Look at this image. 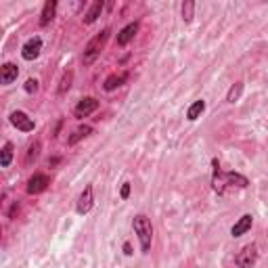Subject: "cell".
I'll use <instances>...</instances> for the list:
<instances>
[{
    "label": "cell",
    "mask_w": 268,
    "mask_h": 268,
    "mask_svg": "<svg viewBox=\"0 0 268 268\" xmlns=\"http://www.w3.org/2000/svg\"><path fill=\"white\" fill-rule=\"evenodd\" d=\"M249 181L247 176L239 174V172H222L220 162L216 157L212 159V189L214 193L224 195L228 189H247Z\"/></svg>",
    "instance_id": "cell-1"
},
{
    "label": "cell",
    "mask_w": 268,
    "mask_h": 268,
    "mask_svg": "<svg viewBox=\"0 0 268 268\" xmlns=\"http://www.w3.org/2000/svg\"><path fill=\"white\" fill-rule=\"evenodd\" d=\"M132 228H134V233L138 237L140 252L149 254L151 243H153V224H151V220L145 216V214H136V216L132 218Z\"/></svg>",
    "instance_id": "cell-2"
},
{
    "label": "cell",
    "mask_w": 268,
    "mask_h": 268,
    "mask_svg": "<svg viewBox=\"0 0 268 268\" xmlns=\"http://www.w3.org/2000/svg\"><path fill=\"white\" fill-rule=\"evenodd\" d=\"M109 36H111V29L109 27H105L103 32H99L95 38L88 40V44L84 46V52H82V63L84 65H93L99 57H101V52L107 44V40H109Z\"/></svg>",
    "instance_id": "cell-3"
},
{
    "label": "cell",
    "mask_w": 268,
    "mask_h": 268,
    "mask_svg": "<svg viewBox=\"0 0 268 268\" xmlns=\"http://www.w3.org/2000/svg\"><path fill=\"white\" fill-rule=\"evenodd\" d=\"M258 262V245L256 243H249L245 247H241V252L235 258V264L239 268H254Z\"/></svg>",
    "instance_id": "cell-4"
},
{
    "label": "cell",
    "mask_w": 268,
    "mask_h": 268,
    "mask_svg": "<svg viewBox=\"0 0 268 268\" xmlns=\"http://www.w3.org/2000/svg\"><path fill=\"white\" fill-rule=\"evenodd\" d=\"M9 122H11V126L17 128L19 132H34V128H36V122L25 111H19V109L9 115Z\"/></svg>",
    "instance_id": "cell-5"
},
{
    "label": "cell",
    "mask_w": 268,
    "mask_h": 268,
    "mask_svg": "<svg viewBox=\"0 0 268 268\" xmlns=\"http://www.w3.org/2000/svg\"><path fill=\"white\" fill-rule=\"evenodd\" d=\"M40 52H42V38H40V36H32V38H27L23 42V46H21V57H23V61L38 59Z\"/></svg>",
    "instance_id": "cell-6"
},
{
    "label": "cell",
    "mask_w": 268,
    "mask_h": 268,
    "mask_svg": "<svg viewBox=\"0 0 268 268\" xmlns=\"http://www.w3.org/2000/svg\"><path fill=\"white\" fill-rule=\"evenodd\" d=\"M93 205H95V191H93V185H86L84 191L80 193V197H78L76 212L80 216H86V214L93 210Z\"/></svg>",
    "instance_id": "cell-7"
},
{
    "label": "cell",
    "mask_w": 268,
    "mask_h": 268,
    "mask_svg": "<svg viewBox=\"0 0 268 268\" xmlns=\"http://www.w3.org/2000/svg\"><path fill=\"white\" fill-rule=\"evenodd\" d=\"M97 109H99V101H97L95 97H84V99L74 107V117L84 120V117H88V115H93Z\"/></svg>",
    "instance_id": "cell-8"
},
{
    "label": "cell",
    "mask_w": 268,
    "mask_h": 268,
    "mask_svg": "<svg viewBox=\"0 0 268 268\" xmlns=\"http://www.w3.org/2000/svg\"><path fill=\"white\" fill-rule=\"evenodd\" d=\"M50 181H48V176L42 174V172H36L34 176H29V181H27V195H38V193H44L48 189Z\"/></svg>",
    "instance_id": "cell-9"
},
{
    "label": "cell",
    "mask_w": 268,
    "mask_h": 268,
    "mask_svg": "<svg viewBox=\"0 0 268 268\" xmlns=\"http://www.w3.org/2000/svg\"><path fill=\"white\" fill-rule=\"evenodd\" d=\"M138 27H140V23H138V21H132V23H128L126 27H122V29L117 32L115 44H117V46H128V44H130V42L136 38Z\"/></svg>",
    "instance_id": "cell-10"
},
{
    "label": "cell",
    "mask_w": 268,
    "mask_h": 268,
    "mask_svg": "<svg viewBox=\"0 0 268 268\" xmlns=\"http://www.w3.org/2000/svg\"><path fill=\"white\" fill-rule=\"evenodd\" d=\"M252 224H254V216H252V214H243V216L233 224V228H230V237H233V239L243 237L245 233L252 230Z\"/></svg>",
    "instance_id": "cell-11"
},
{
    "label": "cell",
    "mask_w": 268,
    "mask_h": 268,
    "mask_svg": "<svg viewBox=\"0 0 268 268\" xmlns=\"http://www.w3.org/2000/svg\"><path fill=\"white\" fill-rule=\"evenodd\" d=\"M17 76H19V67H17L15 63H3V67H0V84L3 86H11Z\"/></svg>",
    "instance_id": "cell-12"
},
{
    "label": "cell",
    "mask_w": 268,
    "mask_h": 268,
    "mask_svg": "<svg viewBox=\"0 0 268 268\" xmlns=\"http://www.w3.org/2000/svg\"><path fill=\"white\" fill-rule=\"evenodd\" d=\"M57 0H46L44 7H42V13H40V25L42 27H48L52 23V19H55L57 15Z\"/></svg>",
    "instance_id": "cell-13"
},
{
    "label": "cell",
    "mask_w": 268,
    "mask_h": 268,
    "mask_svg": "<svg viewBox=\"0 0 268 268\" xmlns=\"http://www.w3.org/2000/svg\"><path fill=\"white\" fill-rule=\"evenodd\" d=\"M126 82H128V74H111V76L105 78L103 91H105V93H113V91H117V88L124 86Z\"/></svg>",
    "instance_id": "cell-14"
},
{
    "label": "cell",
    "mask_w": 268,
    "mask_h": 268,
    "mask_svg": "<svg viewBox=\"0 0 268 268\" xmlns=\"http://www.w3.org/2000/svg\"><path fill=\"white\" fill-rule=\"evenodd\" d=\"M103 9H105V3L103 0H95V3L91 5V9H88V13H84V25H93L99 17H101V13H103Z\"/></svg>",
    "instance_id": "cell-15"
},
{
    "label": "cell",
    "mask_w": 268,
    "mask_h": 268,
    "mask_svg": "<svg viewBox=\"0 0 268 268\" xmlns=\"http://www.w3.org/2000/svg\"><path fill=\"white\" fill-rule=\"evenodd\" d=\"M93 132H95V128H93V126H88V124H84V126H80L74 134H71V136L67 138V145H69V147H74V145H78V142H80L82 138L91 136Z\"/></svg>",
    "instance_id": "cell-16"
},
{
    "label": "cell",
    "mask_w": 268,
    "mask_h": 268,
    "mask_svg": "<svg viewBox=\"0 0 268 268\" xmlns=\"http://www.w3.org/2000/svg\"><path fill=\"white\" fill-rule=\"evenodd\" d=\"M13 157H15V145H13L11 140H7L5 145H3V149H0V166L9 168L11 162H13Z\"/></svg>",
    "instance_id": "cell-17"
},
{
    "label": "cell",
    "mask_w": 268,
    "mask_h": 268,
    "mask_svg": "<svg viewBox=\"0 0 268 268\" xmlns=\"http://www.w3.org/2000/svg\"><path fill=\"white\" fill-rule=\"evenodd\" d=\"M203 111H205V101H203V99H197V101H195V103L189 107V109H187V120H189V122L199 120Z\"/></svg>",
    "instance_id": "cell-18"
},
{
    "label": "cell",
    "mask_w": 268,
    "mask_h": 268,
    "mask_svg": "<svg viewBox=\"0 0 268 268\" xmlns=\"http://www.w3.org/2000/svg\"><path fill=\"white\" fill-rule=\"evenodd\" d=\"M71 80H74V71H65L63 78H61V82H59V88H57V95L59 97H65L67 95V91L71 88Z\"/></svg>",
    "instance_id": "cell-19"
},
{
    "label": "cell",
    "mask_w": 268,
    "mask_h": 268,
    "mask_svg": "<svg viewBox=\"0 0 268 268\" xmlns=\"http://www.w3.org/2000/svg\"><path fill=\"white\" fill-rule=\"evenodd\" d=\"M243 95V82H235L233 86L228 88V93H226V101L228 103H237Z\"/></svg>",
    "instance_id": "cell-20"
},
{
    "label": "cell",
    "mask_w": 268,
    "mask_h": 268,
    "mask_svg": "<svg viewBox=\"0 0 268 268\" xmlns=\"http://www.w3.org/2000/svg\"><path fill=\"white\" fill-rule=\"evenodd\" d=\"M181 13H183V21L185 23L193 21V17H195V3H193V0H185L183 7H181Z\"/></svg>",
    "instance_id": "cell-21"
},
{
    "label": "cell",
    "mask_w": 268,
    "mask_h": 268,
    "mask_svg": "<svg viewBox=\"0 0 268 268\" xmlns=\"http://www.w3.org/2000/svg\"><path fill=\"white\" fill-rule=\"evenodd\" d=\"M38 155H40V140H36V142H32V145L27 147V155H25V164L27 166H32L36 159H38Z\"/></svg>",
    "instance_id": "cell-22"
},
{
    "label": "cell",
    "mask_w": 268,
    "mask_h": 268,
    "mask_svg": "<svg viewBox=\"0 0 268 268\" xmlns=\"http://www.w3.org/2000/svg\"><path fill=\"white\" fill-rule=\"evenodd\" d=\"M23 91H25L27 95H34L36 91H38V80H36V78H27L25 84H23Z\"/></svg>",
    "instance_id": "cell-23"
},
{
    "label": "cell",
    "mask_w": 268,
    "mask_h": 268,
    "mask_svg": "<svg viewBox=\"0 0 268 268\" xmlns=\"http://www.w3.org/2000/svg\"><path fill=\"white\" fill-rule=\"evenodd\" d=\"M130 191H132L130 183H124V185H122V189H120V197H122L124 201H126V199L130 197Z\"/></svg>",
    "instance_id": "cell-24"
},
{
    "label": "cell",
    "mask_w": 268,
    "mask_h": 268,
    "mask_svg": "<svg viewBox=\"0 0 268 268\" xmlns=\"http://www.w3.org/2000/svg\"><path fill=\"white\" fill-rule=\"evenodd\" d=\"M17 212H19V203L15 201V203H13V207H11V212H9V218H15V214H17Z\"/></svg>",
    "instance_id": "cell-25"
},
{
    "label": "cell",
    "mask_w": 268,
    "mask_h": 268,
    "mask_svg": "<svg viewBox=\"0 0 268 268\" xmlns=\"http://www.w3.org/2000/svg\"><path fill=\"white\" fill-rule=\"evenodd\" d=\"M124 254H126V256H132L134 252H132V245L126 241V243H124Z\"/></svg>",
    "instance_id": "cell-26"
}]
</instances>
